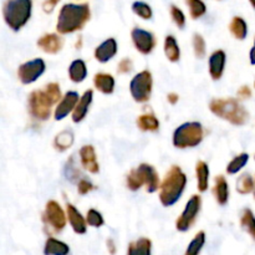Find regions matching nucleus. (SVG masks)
I'll list each match as a JSON object with an SVG mask.
<instances>
[{
	"label": "nucleus",
	"mask_w": 255,
	"mask_h": 255,
	"mask_svg": "<svg viewBox=\"0 0 255 255\" xmlns=\"http://www.w3.org/2000/svg\"><path fill=\"white\" fill-rule=\"evenodd\" d=\"M91 17L89 4H65L57 16L56 30L59 34L66 35L84 29Z\"/></svg>",
	"instance_id": "f257e3e1"
},
{
	"label": "nucleus",
	"mask_w": 255,
	"mask_h": 255,
	"mask_svg": "<svg viewBox=\"0 0 255 255\" xmlns=\"http://www.w3.org/2000/svg\"><path fill=\"white\" fill-rule=\"evenodd\" d=\"M187 186V176L179 166H172L159 187V202L163 207L174 206L183 196Z\"/></svg>",
	"instance_id": "f03ea898"
},
{
	"label": "nucleus",
	"mask_w": 255,
	"mask_h": 255,
	"mask_svg": "<svg viewBox=\"0 0 255 255\" xmlns=\"http://www.w3.org/2000/svg\"><path fill=\"white\" fill-rule=\"evenodd\" d=\"M209 110L217 117L234 125V126H244L251 117L249 112L239 102V100L233 99V97L212 100L209 104Z\"/></svg>",
	"instance_id": "7ed1b4c3"
},
{
	"label": "nucleus",
	"mask_w": 255,
	"mask_h": 255,
	"mask_svg": "<svg viewBox=\"0 0 255 255\" xmlns=\"http://www.w3.org/2000/svg\"><path fill=\"white\" fill-rule=\"evenodd\" d=\"M32 0H6L2 15L7 26L12 31L21 30L31 17Z\"/></svg>",
	"instance_id": "20e7f679"
},
{
	"label": "nucleus",
	"mask_w": 255,
	"mask_h": 255,
	"mask_svg": "<svg viewBox=\"0 0 255 255\" xmlns=\"http://www.w3.org/2000/svg\"><path fill=\"white\" fill-rule=\"evenodd\" d=\"M204 138V129L201 122H184L173 132V146L179 149L194 148Z\"/></svg>",
	"instance_id": "39448f33"
},
{
	"label": "nucleus",
	"mask_w": 255,
	"mask_h": 255,
	"mask_svg": "<svg viewBox=\"0 0 255 255\" xmlns=\"http://www.w3.org/2000/svg\"><path fill=\"white\" fill-rule=\"evenodd\" d=\"M152 89H153V77L148 70L138 72L132 77L129 82V92L132 99L138 104H146L151 100Z\"/></svg>",
	"instance_id": "423d86ee"
},
{
	"label": "nucleus",
	"mask_w": 255,
	"mask_h": 255,
	"mask_svg": "<svg viewBox=\"0 0 255 255\" xmlns=\"http://www.w3.org/2000/svg\"><path fill=\"white\" fill-rule=\"evenodd\" d=\"M54 106L50 97L44 90H35L29 95L27 107L32 119L37 121H46L51 116V107Z\"/></svg>",
	"instance_id": "0eeeda50"
},
{
	"label": "nucleus",
	"mask_w": 255,
	"mask_h": 255,
	"mask_svg": "<svg viewBox=\"0 0 255 255\" xmlns=\"http://www.w3.org/2000/svg\"><path fill=\"white\" fill-rule=\"evenodd\" d=\"M202 208V197L198 194H194L191 198L188 199V202L186 203L183 212H182L181 216L177 218L176 221V229L178 232H188L192 227L196 223L197 218H198V214L201 213Z\"/></svg>",
	"instance_id": "6e6552de"
},
{
	"label": "nucleus",
	"mask_w": 255,
	"mask_h": 255,
	"mask_svg": "<svg viewBox=\"0 0 255 255\" xmlns=\"http://www.w3.org/2000/svg\"><path fill=\"white\" fill-rule=\"evenodd\" d=\"M42 221L52 233H60L66 227L67 214L56 201H49L45 206Z\"/></svg>",
	"instance_id": "1a4fd4ad"
},
{
	"label": "nucleus",
	"mask_w": 255,
	"mask_h": 255,
	"mask_svg": "<svg viewBox=\"0 0 255 255\" xmlns=\"http://www.w3.org/2000/svg\"><path fill=\"white\" fill-rule=\"evenodd\" d=\"M45 70H46V64L44 60L37 57L20 65L17 69V77L24 85L34 84L44 75Z\"/></svg>",
	"instance_id": "9d476101"
},
{
	"label": "nucleus",
	"mask_w": 255,
	"mask_h": 255,
	"mask_svg": "<svg viewBox=\"0 0 255 255\" xmlns=\"http://www.w3.org/2000/svg\"><path fill=\"white\" fill-rule=\"evenodd\" d=\"M131 39L137 51L143 55L151 54L157 45V40L153 32L141 29V27H133L132 29Z\"/></svg>",
	"instance_id": "9b49d317"
},
{
	"label": "nucleus",
	"mask_w": 255,
	"mask_h": 255,
	"mask_svg": "<svg viewBox=\"0 0 255 255\" xmlns=\"http://www.w3.org/2000/svg\"><path fill=\"white\" fill-rule=\"evenodd\" d=\"M136 171L138 173L139 179H141L142 186L146 187V191L148 193H154V192L158 191L159 187H161V182H159V176L156 168L152 164H139Z\"/></svg>",
	"instance_id": "f8f14e48"
},
{
	"label": "nucleus",
	"mask_w": 255,
	"mask_h": 255,
	"mask_svg": "<svg viewBox=\"0 0 255 255\" xmlns=\"http://www.w3.org/2000/svg\"><path fill=\"white\" fill-rule=\"evenodd\" d=\"M80 100V95L76 91H67L62 96L61 101L57 104L54 112V119L56 121H62L66 119L70 114H72Z\"/></svg>",
	"instance_id": "ddd939ff"
},
{
	"label": "nucleus",
	"mask_w": 255,
	"mask_h": 255,
	"mask_svg": "<svg viewBox=\"0 0 255 255\" xmlns=\"http://www.w3.org/2000/svg\"><path fill=\"white\" fill-rule=\"evenodd\" d=\"M226 62H227V55L223 50H216L212 52L208 60V67H209V75L214 81L221 80L226 70Z\"/></svg>",
	"instance_id": "4468645a"
},
{
	"label": "nucleus",
	"mask_w": 255,
	"mask_h": 255,
	"mask_svg": "<svg viewBox=\"0 0 255 255\" xmlns=\"http://www.w3.org/2000/svg\"><path fill=\"white\" fill-rule=\"evenodd\" d=\"M117 41L114 37H109L105 41H102L99 46L95 49V59L100 62V64H106L110 60L114 59L117 54Z\"/></svg>",
	"instance_id": "2eb2a0df"
},
{
	"label": "nucleus",
	"mask_w": 255,
	"mask_h": 255,
	"mask_svg": "<svg viewBox=\"0 0 255 255\" xmlns=\"http://www.w3.org/2000/svg\"><path fill=\"white\" fill-rule=\"evenodd\" d=\"M80 161H81V166L86 169L87 172L92 174H96L100 172V164L97 162L96 151L95 147L91 144H85L81 147L79 151Z\"/></svg>",
	"instance_id": "dca6fc26"
},
{
	"label": "nucleus",
	"mask_w": 255,
	"mask_h": 255,
	"mask_svg": "<svg viewBox=\"0 0 255 255\" xmlns=\"http://www.w3.org/2000/svg\"><path fill=\"white\" fill-rule=\"evenodd\" d=\"M37 47L44 52L55 55L60 52L64 46V39L57 34H45L37 40Z\"/></svg>",
	"instance_id": "f3484780"
},
{
	"label": "nucleus",
	"mask_w": 255,
	"mask_h": 255,
	"mask_svg": "<svg viewBox=\"0 0 255 255\" xmlns=\"http://www.w3.org/2000/svg\"><path fill=\"white\" fill-rule=\"evenodd\" d=\"M66 214L67 221H69L70 226H71L72 231L76 234H85L87 232V222L86 218L77 211L76 207L71 203H67L66 206Z\"/></svg>",
	"instance_id": "a211bd4d"
},
{
	"label": "nucleus",
	"mask_w": 255,
	"mask_h": 255,
	"mask_svg": "<svg viewBox=\"0 0 255 255\" xmlns=\"http://www.w3.org/2000/svg\"><path fill=\"white\" fill-rule=\"evenodd\" d=\"M92 100H94V91L92 90H86L82 94V96L80 97L79 102H77L76 107H75L74 112H72V121L75 124H80V122L84 121L85 117L89 114Z\"/></svg>",
	"instance_id": "6ab92c4d"
},
{
	"label": "nucleus",
	"mask_w": 255,
	"mask_h": 255,
	"mask_svg": "<svg viewBox=\"0 0 255 255\" xmlns=\"http://www.w3.org/2000/svg\"><path fill=\"white\" fill-rule=\"evenodd\" d=\"M229 194H231V191H229V184L227 182L226 177L222 176V174L216 176L213 186V196L216 198L217 203L219 206H226L229 201Z\"/></svg>",
	"instance_id": "aec40b11"
},
{
	"label": "nucleus",
	"mask_w": 255,
	"mask_h": 255,
	"mask_svg": "<svg viewBox=\"0 0 255 255\" xmlns=\"http://www.w3.org/2000/svg\"><path fill=\"white\" fill-rule=\"evenodd\" d=\"M94 85L96 90L105 95H111L115 91V77L111 74H106V72H99L95 75L94 77Z\"/></svg>",
	"instance_id": "412c9836"
},
{
	"label": "nucleus",
	"mask_w": 255,
	"mask_h": 255,
	"mask_svg": "<svg viewBox=\"0 0 255 255\" xmlns=\"http://www.w3.org/2000/svg\"><path fill=\"white\" fill-rule=\"evenodd\" d=\"M209 171L208 164L204 161H198L196 164V177H197V188L201 193L208 191L209 188Z\"/></svg>",
	"instance_id": "4be33fe9"
},
{
	"label": "nucleus",
	"mask_w": 255,
	"mask_h": 255,
	"mask_svg": "<svg viewBox=\"0 0 255 255\" xmlns=\"http://www.w3.org/2000/svg\"><path fill=\"white\" fill-rule=\"evenodd\" d=\"M87 77L86 62L81 59H76L69 66V79L75 84L84 82Z\"/></svg>",
	"instance_id": "5701e85b"
},
{
	"label": "nucleus",
	"mask_w": 255,
	"mask_h": 255,
	"mask_svg": "<svg viewBox=\"0 0 255 255\" xmlns=\"http://www.w3.org/2000/svg\"><path fill=\"white\" fill-rule=\"evenodd\" d=\"M70 254V247L64 242L59 241V239L54 238V237H49L45 242L44 246V255H69Z\"/></svg>",
	"instance_id": "b1692460"
},
{
	"label": "nucleus",
	"mask_w": 255,
	"mask_h": 255,
	"mask_svg": "<svg viewBox=\"0 0 255 255\" xmlns=\"http://www.w3.org/2000/svg\"><path fill=\"white\" fill-rule=\"evenodd\" d=\"M127 255H152V241L142 237L132 242L127 247Z\"/></svg>",
	"instance_id": "393cba45"
},
{
	"label": "nucleus",
	"mask_w": 255,
	"mask_h": 255,
	"mask_svg": "<svg viewBox=\"0 0 255 255\" xmlns=\"http://www.w3.org/2000/svg\"><path fill=\"white\" fill-rule=\"evenodd\" d=\"M164 54L166 57L171 62H177L181 59V49H179V45L177 42V39L173 35H167L166 39H164Z\"/></svg>",
	"instance_id": "a878e982"
},
{
	"label": "nucleus",
	"mask_w": 255,
	"mask_h": 255,
	"mask_svg": "<svg viewBox=\"0 0 255 255\" xmlns=\"http://www.w3.org/2000/svg\"><path fill=\"white\" fill-rule=\"evenodd\" d=\"M229 31L237 40H246L248 36V25L241 16H234L229 24Z\"/></svg>",
	"instance_id": "bb28decb"
},
{
	"label": "nucleus",
	"mask_w": 255,
	"mask_h": 255,
	"mask_svg": "<svg viewBox=\"0 0 255 255\" xmlns=\"http://www.w3.org/2000/svg\"><path fill=\"white\" fill-rule=\"evenodd\" d=\"M137 127L143 132H156L159 129V121L153 114H143L137 119Z\"/></svg>",
	"instance_id": "cd10ccee"
},
{
	"label": "nucleus",
	"mask_w": 255,
	"mask_h": 255,
	"mask_svg": "<svg viewBox=\"0 0 255 255\" xmlns=\"http://www.w3.org/2000/svg\"><path fill=\"white\" fill-rule=\"evenodd\" d=\"M74 133L71 131H61L56 134L54 139V147L60 152H64L69 149L74 144Z\"/></svg>",
	"instance_id": "c85d7f7f"
},
{
	"label": "nucleus",
	"mask_w": 255,
	"mask_h": 255,
	"mask_svg": "<svg viewBox=\"0 0 255 255\" xmlns=\"http://www.w3.org/2000/svg\"><path fill=\"white\" fill-rule=\"evenodd\" d=\"M255 179L251 173H243L237 179V192L239 194H249L254 192Z\"/></svg>",
	"instance_id": "c756f323"
},
{
	"label": "nucleus",
	"mask_w": 255,
	"mask_h": 255,
	"mask_svg": "<svg viewBox=\"0 0 255 255\" xmlns=\"http://www.w3.org/2000/svg\"><path fill=\"white\" fill-rule=\"evenodd\" d=\"M248 161H249L248 153L243 152V153L238 154V156L234 157V158L232 159L228 164H227V169H226L227 173L231 174V176L239 173V172H241L242 169L247 166Z\"/></svg>",
	"instance_id": "7c9ffc66"
},
{
	"label": "nucleus",
	"mask_w": 255,
	"mask_h": 255,
	"mask_svg": "<svg viewBox=\"0 0 255 255\" xmlns=\"http://www.w3.org/2000/svg\"><path fill=\"white\" fill-rule=\"evenodd\" d=\"M241 226L255 241V216L252 209H244L241 217Z\"/></svg>",
	"instance_id": "2f4dec72"
},
{
	"label": "nucleus",
	"mask_w": 255,
	"mask_h": 255,
	"mask_svg": "<svg viewBox=\"0 0 255 255\" xmlns=\"http://www.w3.org/2000/svg\"><path fill=\"white\" fill-rule=\"evenodd\" d=\"M204 244H206V233L203 231H201L194 236L191 243L188 244L184 255H199L202 249H203Z\"/></svg>",
	"instance_id": "473e14b6"
},
{
	"label": "nucleus",
	"mask_w": 255,
	"mask_h": 255,
	"mask_svg": "<svg viewBox=\"0 0 255 255\" xmlns=\"http://www.w3.org/2000/svg\"><path fill=\"white\" fill-rule=\"evenodd\" d=\"M186 2L189 9V14H191L192 19L197 20L206 14L207 6L202 0H186Z\"/></svg>",
	"instance_id": "72a5a7b5"
},
{
	"label": "nucleus",
	"mask_w": 255,
	"mask_h": 255,
	"mask_svg": "<svg viewBox=\"0 0 255 255\" xmlns=\"http://www.w3.org/2000/svg\"><path fill=\"white\" fill-rule=\"evenodd\" d=\"M132 10H133V12L137 16H139L143 20L152 19V15H153L151 6L143 1H134L132 4Z\"/></svg>",
	"instance_id": "f704fd0d"
},
{
	"label": "nucleus",
	"mask_w": 255,
	"mask_h": 255,
	"mask_svg": "<svg viewBox=\"0 0 255 255\" xmlns=\"http://www.w3.org/2000/svg\"><path fill=\"white\" fill-rule=\"evenodd\" d=\"M86 222L90 227H92V228H101L105 224L104 216H102L99 211H96V209L94 208L87 211Z\"/></svg>",
	"instance_id": "c9c22d12"
},
{
	"label": "nucleus",
	"mask_w": 255,
	"mask_h": 255,
	"mask_svg": "<svg viewBox=\"0 0 255 255\" xmlns=\"http://www.w3.org/2000/svg\"><path fill=\"white\" fill-rule=\"evenodd\" d=\"M44 91L46 92V95L50 97V100H51L54 105L59 104V102L61 101V89H60V85L57 84V82H50V84H47L46 86H45Z\"/></svg>",
	"instance_id": "e433bc0d"
},
{
	"label": "nucleus",
	"mask_w": 255,
	"mask_h": 255,
	"mask_svg": "<svg viewBox=\"0 0 255 255\" xmlns=\"http://www.w3.org/2000/svg\"><path fill=\"white\" fill-rule=\"evenodd\" d=\"M193 50H194V54L198 59H203L206 56V52H207V45H206V40L204 37L202 36L201 34H194L193 35Z\"/></svg>",
	"instance_id": "4c0bfd02"
},
{
	"label": "nucleus",
	"mask_w": 255,
	"mask_h": 255,
	"mask_svg": "<svg viewBox=\"0 0 255 255\" xmlns=\"http://www.w3.org/2000/svg\"><path fill=\"white\" fill-rule=\"evenodd\" d=\"M126 186L129 191H133V192L138 191L139 188H142V187H143L142 186L141 179H139V176H138V173H137L136 168L131 169V171H129V173L127 174Z\"/></svg>",
	"instance_id": "58836bf2"
},
{
	"label": "nucleus",
	"mask_w": 255,
	"mask_h": 255,
	"mask_svg": "<svg viewBox=\"0 0 255 255\" xmlns=\"http://www.w3.org/2000/svg\"><path fill=\"white\" fill-rule=\"evenodd\" d=\"M171 16L173 19L174 24L179 27V29H183L186 26V15L182 11L179 7H177L176 5H172L171 6Z\"/></svg>",
	"instance_id": "ea45409f"
},
{
	"label": "nucleus",
	"mask_w": 255,
	"mask_h": 255,
	"mask_svg": "<svg viewBox=\"0 0 255 255\" xmlns=\"http://www.w3.org/2000/svg\"><path fill=\"white\" fill-rule=\"evenodd\" d=\"M132 69H133V62L128 57L122 59L117 65V72L119 74H128V72L132 71Z\"/></svg>",
	"instance_id": "a19ab883"
},
{
	"label": "nucleus",
	"mask_w": 255,
	"mask_h": 255,
	"mask_svg": "<svg viewBox=\"0 0 255 255\" xmlns=\"http://www.w3.org/2000/svg\"><path fill=\"white\" fill-rule=\"evenodd\" d=\"M94 189L95 186L89 181V179L82 178L81 181L79 182V184H77V192H79V194H81V196L90 193V192H92Z\"/></svg>",
	"instance_id": "79ce46f5"
},
{
	"label": "nucleus",
	"mask_w": 255,
	"mask_h": 255,
	"mask_svg": "<svg viewBox=\"0 0 255 255\" xmlns=\"http://www.w3.org/2000/svg\"><path fill=\"white\" fill-rule=\"evenodd\" d=\"M59 1L60 0H45L44 4H42V9H44L45 12L50 14L55 9V6H56Z\"/></svg>",
	"instance_id": "37998d69"
},
{
	"label": "nucleus",
	"mask_w": 255,
	"mask_h": 255,
	"mask_svg": "<svg viewBox=\"0 0 255 255\" xmlns=\"http://www.w3.org/2000/svg\"><path fill=\"white\" fill-rule=\"evenodd\" d=\"M237 95H238L239 99H242V100L251 99V97H252V90L249 89L248 86H242L241 89L238 90V92H237Z\"/></svg>",
	"instance_id": "c03bdc74"
},
{
	"label": "nucleus",
	"mask_w": 255,
	"mask_h": 255,
	"mask_svg": "<svg viewBox=\"0 0 255 255\" xmlns=\"http://www.w3.org/2000/svg\"><path fill=\"white\" fill-rule=\"evenodd\" d=\"M167 100H168V102L171 105H176L177 102L179 101V95L176 94V92H171V94H168V96H167Z\"/></svg>",
	"instance_id": "a18cd8bd"
},
{
	"label": "nucleus",
	"mask_w": 255,
	"mask_h": 255,
	"mask_svg": "<svg viewBox=\"0 0 255 255\" xmlns=\"http://www.w3.org/2000/svg\"><path fill=\"white\" fill-rule=\"evenodd\" d=\"M107 249H109V253L111 255L116 254V246H115V242L112 239L107 241Z\"/></svg>",
	"instance_id": "49530a36"
},
{
	"label": "nucleus",
	"mask_w": 255,
	"mask_h": 255,
	"mask_svg": "<svg viewBox=\"0 0 255 255\" xmlns=\"http://www.w3.org/2000/svg\"><path fill=\"white\" fill-rule=\"evenodd\" d=\"M249 60H251V64L255 66V37H254V44L253 47L251 49V52H249Z\"/></svg>",
	"instance_id": "de8ad7c7"
},
{
	"label": "nucleus",
	"mask_w": 255,
	"mask_h": 255,
	"mask_svg": "<svg viewBox=\"0 0 255 255\" xmlns=\"http://www.w3.org/2000/svg\"><path fill=\"white\" fill-rule=\"evenodd\" d=\"M249 1H251L252 6H253V7H254V9H255V0H249Z\"/></svg>",
	"instance_id": "09e8293b"
},
{
	"label": "nucleus",
	"mask_w": 255,
	"mask_h": 255,
	"mask_svg": "<svg viewBox=\"0 0 255 255\" xmlns=\"http://www.w3.org/2000/svg\"><path fill=\"white\" fill-rule=\"evenodd\" d=\"M253 193H254V198H255V188H254V192H253Z\"/></svg>",
	"instance_id": "8fccbe9b"
},
{
	"label": "nucleus",
	"mask_w": 255,
	"mask_h": 255,
	"mask_svg": "<svg viewBox=\"0 0 255 255\" xmlns=\"http://www.w3.org/2000/svg\"><path fill=\"white\" fill-rule=\"evenodd\" d=\"M254 87H255V81H254Z\"/></svg>",
	"instance_id": "3c124183"
},
{
	"label": "nucleus",
	"mask_w": 255,
	"mask_h": 255,
	"mask_svg": "<svg viewBox=\"0 0 255 255\" xmlns=\"http://www.w3.org/2000/svg\"><path fill=\"white\" fill-rule=\"evenodd\" d=\"M254 158H255V157H254Z\"/></svg>",
	"instance_id": "603ef678"
}]
</instances>
